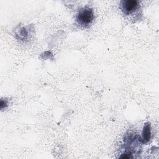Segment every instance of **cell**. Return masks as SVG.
<instances>
[{
	"mask_svg": "<svg viewBox=\"0 0 159 159\" xmlns=\"http://www.w3.org/2000/svg\"><path fill=\"white\" fill-rule=\"evenodd\" d=\"M76 22L78 25L83 27H89L94 19L93 9L86 6L79 9L76 15Z\"/></svg>",
	"mask_w": 159,
	"mask_h": 159,
	"instance_id": "1",
	"label": "cell"
},
{
	"mask_svg": "<svg viewBox=\"0 0 159 159\" xmlns=\"http://www.w3.org/2000/svg\"><path fill=\"white\" fill-rule=\"evenodd\" d=\"M120 7L123 14L126 16H139L140 4L136 0H122L120 2Z\"/></svg>",
	"mask_w": 159,
	"mask_h": 159,
	"instance_id": "2",
	"label": "cell"
},
{
	"mask_svg": "<svg viewBox=\"0 0 159 159\" xmlns=\"http://www.w3.org/2000/svg\"><path fill=\"white\" fill-rule=\"evenodd\" d=\"M150 137H151L150 124L149 122H147V123H145L143 126V129L142 131V139L141 141L143 143H145L150 140Z\"/></svg>",
	"mask_w": 159,
	"mask_h": 159,
	"instance_id": "3",
	"label": "cell"
},
{
	"mask_svg": "<svg viewBox=\"0 0 159 159\" xmlns=\"http://www.w3.org/2000/svg\"><path fill=\"white\" fill-rule=\"evenodd\" d=\"M17 35L20 37V39L25 40L27 39V38L29 37V32L25 27H22L20 29Z\"/></svg>",
	"mask_w": 159,
	"mask_h": 159,
	"instance_id": "4",
	"label": "cell"
}]
</instances>
